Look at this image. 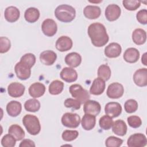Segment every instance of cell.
Returning a JSON list of instances; mask_svg holds the SVG:
<instances>
[{"label": "cell", "mask_w": 147, "mask_h": 147, "mask_svg": "<svg viewBox=\"0 0 147 147\" xmlns=\"http://www.w3.org/2000/svg\"><path fill=\"white\" fill-rule=\"evenodd\" d=\"M88 34L92 44L96 47H101L109 41V37L105 26L99 22H94L88 28Z\"/></svg>", "instance_id": "obj_1"}, {"label": "cell", "mask_w": 147, "mask_h": 147, "mask_svg": "<svg viewBox=\"0 0 147 147\" xmlns=\"http://www.w3.org/2000/svg\"><path fill=\"white\" fill-rule=\"evenodd\" d=\"M55 16L56 18L63 22H71L75 17V9L68 5H60L55 10Z\"/></svg>", "instance_id": "obj_2"}, {"label": "cell", "mask_w": 147, "mask_h": 147, "mask_svg": "<svg viewBox=\"0 0 147 147\" xmlns=\"http://www.w3.org/2000/svg\"><path fill=\"white\" fill-rule=\"evenodd\" d=\"M22 123L27 131L31 135H37L41 130V125L38 118L32 114L25 115L22 119Z\"/></svg>", "instance_id": "obj_3"}, {"label": "cell", "mask_w": 147, "mask_h": 147, "mask_svg": "<svg viewBox=\"0 0 147 147\" xmlns=\"http://www.w3.org/2000/svg\"><path fill=\"white\" fill-rule=\"evenodd\" d=\"M69 91L71 95L79 100L81 104L84 103L89 100L90 96L88 92L84 89L82 86L78 84H74L69 87Z\"/></svg>", "instance_id": "obj_4"}, {"label": "cell", "mask_w": 147, "mask_h": 147, "mask_svg": "<svg viewBox=\"0 0 147 147\" xmlns=\"http://www.w3.org/2000/svg\"><path fill=\"white\" fill-rule=\"evenodd\" d=\"M80 122V117L76 113H66L61 117L62 124L67 127L76 128L79 126Z\"/></svg>", "instance_id": "obj_5"}, {"label": "cell", "mask_w": 147, "mask_h": 147, "mask_svg": "<svg viewBox=\"0 0 147 147\" xmlns=\"http://www.w3.org/2000/svg\"><path fill=\"white\" fill-rule=\"evenodd\" d=\"M31 67L25 63L20 61L14 67L16 74L20 79L25 80L29 78L31 75Z\"/></svg>", "instance_id": "obj_6"}, {"label": "cell", "mask_w": 147, "mask_h": 147, "mask_svg": "<svg viewBox=\"0 0 147 147\" xmlns=\"http://www.w3.org/2000/svg\"><path fill=\"white\" fill-rule=\"evenodd\" d=\"M146 136L142 133H135L131 135L127 141V145L130 147H144L146 145Z\"/></svg>", "instance_id": "obj_7"}, {"label": "cell", "mask_w": 147, "mask_h": 147, "mask_svg": "<svg viewBox=\"0 0 147 147\" xmlns=\"http://www.w3.org/2000/svg\"><path fill=\"white\" fill-rule=\"evenodd\" d=\"M107 95L111 99L121 98L124 93V88L119 83L114 82L110 84L107 89Z\"/></svg>", "instance_id": "obj_8"}, {"label": "cell", "mask_w": 147, "mask_h": 147, "mask_svg": "<svg viewBox=\"0 0 147 147\" xmlns=\"http://www.w3.org/2000/svg\"><path fill=\"white\" fill-rule=\"evenodd\" d=\"M41 29L43 33L48 37L54 36L57 30V26L56 22L51 18L45 20L41 25Z\"/></svg>", "instance_id": "obj_9"}, {"label": "cell", "mask_w": 147, "mask_h": 147, "mask_svg": "<svg viewBox=\"0 0 147 147\" xmlns=\"http://www.w3.org/2000/svg\"><path fill=\"white\" fill-rule=\"evenodd\" d=\"M121 10L120 7L116 4L108 5L105 9V17L109 21L117 20L121 16Z\"/></svg>", "instance_id": "obj_10"}, {"label": "cell", "mask_w": 147, "mask_h": 147, "mask_svg": "<svg viewBox=\"0 0 147 147\" xmlns=\"http://www.w3.org/2000/svg\"><path fill=\"white\" fill-rule=\"evenodd\" d=\"M83 110L85 114L97 116L100 112L101 106L99 102L95 100H88L84 103Z\"/></svg>", "instance_id": "obj_11"}, {"label": "cell", "mask_w": 147, "mask_h": 147, "mask_svg": "<svg viewBox=\"0 0 147 147\" xmlns=\"http://www.w3.org/2000/svg\"><path fill=\"white\" fill-rule=\"evenodd\" d=\"M105 112L111 118H115L121 114L122 106L118 102H109L105 107Z\"/></svg>", "instance_id": "obj_12"}, {"label": "cell", "mask_w": 147, "mask_h": 147, "mask_svg": "<svg viewBox=\"0 0 147 147\" xmlns=\"http://www.w3.org/2000/svg\"><path fill=\"white\" fill-rule=\"evenodd\" d=\"M134 83L139 87H145L147 85V69L146 68L137 69L133 75Z\"/></svg>", "instance_id": "obj_13"}, {"label": "cell", "mask_w": 147, "mask_h": 147, "mask_svg": "<svg viewBox=\"0 0 147 147\" xmlns=\"http://www.w3.org/2000/svg\"><path fill=\"white\" fill-rule=\"evenodd\" d=\"M25 86L18 82H13L7 87V92L9 95L13 98L21 96L25 91Z\"/></svg>", "instance_id": "obj_14"}, {"label": "cell", "mask_w": 147, "mask_h": 147, "mask_svg": "<svg viewBox=\"0 0 147 147\" xmlns=\"http://www.w3.org/2000/svg\"><path fill=\"white\" fill-rule=\"evenodd\" d=\"M122 52L121 45L117 42H111L105 48V55L109 58L118 57Z\"/></svg>", "instance_id": "obj_15"}, {"label": "cell", "mask_w": 147, "mask_h": 147, "mask_svg": "<svg viewBox=\"0 0 147 147\" xmlns=\"http://www.w3.org/2000/svg\"><path fill=\"white\" fill-rule=\"evenodd\" d=\"M60 78L66 82L71 83L76 81L78 78V74L76 70L71 67H64L60 74Z\"/></svg>", "instance_id": "obj_16"}, {"label": "cell", "mask_w": 147, "mask_h": 147, "mask_svg": "<svg viewBox=\"0 0 147 147\" xmlns=\"http://www.w3.org/2000/svg\"><path fill=\"white\" fill-rule=\"evenodd\" d=\"M72 45V40L65 36L60 37L56 42V48L60 52H65L71 49Z\"/></svg>", "instance_id": "obj_17"}, {"label": "cell", "mask_w": 147, "mask_h": 147, "mask_svg": "<svg viewBox=\"0 0 147 147\" xmlns=\"http://www.w3.org/2000/svg\"><path fill=\"white\" fill-rule=\"evenodd\" d=\"M57 55L53 51L47 50L41 52L40 55V61L45 65H51L56 60Z\"/></svg>", "instance_id": "obj_18"}, {"label": "cell", "mask_w": 147, "mask_h": 147, "mask_svg": "<svg viewBox=\"0 0 147 147\" xmlns=\"http://www.w3.org/2000/svg\"><path fill=\"white\" fill-rule=\"evenodd\" d=\"M106 84L105 80L100 78L95 79L90 87V92L94 95H99L102 94L105 91Z\"/></svg>", "instance_id": "obj_19"}, {"label": "cell", "mask_w": 147, "mask_h": 147, "mask_svg": "<svg viewBox=\"0 0 147 147\" xmlns=\"http://www.w3.org/2000/svg\"><path fill=\"white\" fill-rule=\"evenodd\" d=\"M45 92V86L40 82H36L31 84L29 88V93L34 98H40Z\"/></svg>", "instance_id": "obj_20"}, {"label": "cell", "mask_w": 147, "mask_h": 147, "mask_svg": "<svg viewBox=\"0 0 147 147\" xmlns=\"http://www.w3.org/2000/svg\"><path fill=\"white\" fill-rule=\"evenodd\" d=\"M84 16L90 20L98 18L101 14V10L99 7L94 5H88L83 10Z\"/></svg>", "instance_id": "obj_21"}, {"label": "cell", "mask_w": 147, "mask_h": 147, "mask_svg": "<svg viewBox=\"0 0 147 147\" xmlns=\"http://www.w3.org/2000/svg\"><path fill=\"white\" fill-rule=\"evenodd\" d=\"M20 16V10L15 6L7 7L4 13L5 18L9 22H14L18 20Z\"/></svg>", "instance_id": "obj_22"}, {"label": "cell", "mask_w": 147, "mask_h": 147, "mask_svg": "<svg viewBox=\"0 0 147 147\" xmlns=\"http://www.w3.org/2000/svg\"><path fill=\"white\" fill-rule=\"evenodd\" d=\"M64 60L66 64L71 67L75 68L80 64L82 57L78 53L71 52L66 55Z\"/></svg>", "instance_id": "obj_23"}, {"label": "cell", "mask_w": 147, "mask_h": 147, "mask_svg": "<svg viewBox=\"0 0 147 147\" xmlns=\"http://www.w3.org/2000/svg\"><path fill=\"white\" fill-rule=\"evenodd\" d=\"M124 60L129 63L137 62L140 58V52L135 48H127L123 53Z\"/></svg>", "instance_id": "obj_24"}, {"label": "cell", "mask_w": 147, "mask_h": 147, "mask_svg": "<svg viewBox=\"0 0 147 147\" xmlns=\"http://www.w3.org/2000/svg\"><path fill=\"white\" fill-rule=\"evenodd\" d=\"M22 106L20 102L16 100H11L6 106L7 114L13 117L18 116L21 112Z\"/></svg>", "instance_id": "obj_25"}, {"label": "cell", "mask_w": 147, "mask_h": 147, "mask_svg": "<svg viewBox=\"0 0 147 147\" xmlns=\"http://www.w3.org/2000/svg\"><path fill=\"white\" fill-rule=\"evenodd\" d=\"M127 126L125 122L121 119H118L113 122L112 130L113 133L119 136H123L127 132Z\"/></svg>", "instance_id": "obj_26"}, {"label": "cell", "mask_w": 147, "mask_h": 147, "mask_svg": "<svg viewBox=\"0 0 147 147\" xmlns=\"http://www.w3.org/2000/svg\"><path fill=\"white\" fill-rule=\"evenodd\" d=\"M132 40L137 45L144 44L146 40V32L142 29H136L132 33Z\"/></svg>", "instance_id": "obj_27"}, {"label": "cell", "mask_w": 147, "mask_h": 147, "mask_svg": "<svg viewBox=\"0 0 147 147\" xmlns=\"http://www.w3.org/2000/svg\"><path fill=\"white\" fill-rule=\"evenodd\" d=\"M81 123L82 127L84 130H90L92 129L95 127L96 123L95 116L88 114H85L82 119Z\"/></svg>", "instance_id": "obj_28"}, {"label": "cell", "mask_w": 147, "mask_h": 147, "mask_svg": "<svg viewBox=\"0 0 147 147\" xmlns=\"http://www.w3.org/2000/svg\"><path fill=\"white\" fill-rule=\"evenodd\" d=\"M40 17L39 10L35 7H29L27 9L24 13L25 20L29 23H33L37 21Z\"/></svg>", "instance_id": "obj_29"}, {"label": "cell", "mask_w": 147, "mask_h": 147, "mask_svg": "<svg viewBox=\"0 0 147 147\" xmlns=\"http://www.w3.org/2000/svg\"><path fill=\"white\" fill-rule=\"evenodd\" d=\"M8 133L12 135L16 141L22 140L25 137V131L23 129L16 124L12 125L9 127Z\"/></svg>", "instance_id": "obj_30"}, {"label": "cell", "mask_w": 147, "mask_h": 147, "mask_svg": "<svg viewBox=\"0 0 147 147\" xmlns=\"http://www.w3.org/2000/svg\"><path fill=\"white\" fill-rule=\"evenodd\" d=\"M64 88V83L59 80H53L49 86V92L52 95L60 94Z\"/></svg>", "instance_id": "obj_31"}, {"label": "cell", "mask_w": 147, "mask_h": 147, "mask_svg": "<svg viewBox=\"0 0 147 147\" xmlns=\"http://www.w3.org/2000/svg\"><path fill=\"white\" fill-rule=\"evenodd\" d=\"M25 109L30 112H36L40 108V102L36 99H30L26 100L24 104Z\"/></svg>", "instance_id": "obj_32"}, {"label": "cell", "mask_w": 147, "mask_h": 147, "mask_svg": "<svg viewBox=\"0 0 147 147\" xmlns=\"http://www.w3.org/2000/svg\"><path fill=\"white\" fill-rule=\"evenodd\" d=\"M98 76L105 81L108 80L111 76V69L109 66L106 64L100 65L98 69Z\"/></svg>", "instance_id": "obj_33"}, {"label": "cell", "mask_w": 147, "mask_h": 147, "mask_svg": "<svg viewBox=\"0 0 147 147\" xmlns=\"http://www.w3.org/2000/svg\"><path fill=\"white\" fill-rule=\"evenodd\" d=\"M113 123V119L108 115L102 116L99 121V126L103 130H109Z\"/></svg>", "instance_id": "obj_34"}, {"label": "cell", "mask_w": 147, "mask_h": 147, "mask_svg": "<svg viewBox=\"0 0 147 147\" xmlns=\"http://www.w3.org/2000/svg\"><path fill=\"white\" fill-rule=\"evenodd\" d=\"M122 4L124 7L130 11L137 10L141 5V1L137 0H124L122 1Z\"/></svg>", "instance_id": "obj_35"}, {"label": "cell", "mask_w": 147, "mask_h": 147, "mask_svg": "<svg viewBox=\"0 0 147 147\" xmlns=\"http://www.w3.org/2000/svg\"><path fill=\"white\" fill-rule=\"evenodd\" d=\"M124 108L127 113H134L138 109V103L134 99H129L125 102Z\"/></svg>", "instance_id": "obj_36"}, {"label": "cell", "mask_w": 147, "mask_h": 147, "mask_svg": "<svg viewBox=\"0 0 147 147\" xmlns=\"http://www.w3.org/2000/svg\"><path fill=\"white\" fill-rule=\"evenodd\" d=\"M79 136V132L77 130H65L61 135L62 138L65 141H71L75 140Z\"/></svg>", "instance_id": "obj_37"}, {"label": "cell", "mask_w": 147, "mask_h": 147, "mask_svg": "<svg viewBox=\"0 0 147 147\" xmlns=\"http://www.w3.org/2000/svg\"><path fill=\"white\" fill-rule=\"evenodd\" d=\"M122 143L123 140L122 139L114 136L109 137L105 141V145L107 147H119Z\"/></svg>", "instance_id": "obj_38"}, {"label": "cell", "mask_w": 147, "mask_h": 147, "mask_svg": "<svg viewBox=\"0 0 147 147\" xmlns=\"http://www.w3.org/2000/svg\"><path fill=\"white\" fill-rule=\"evenodd\" d=\"M16 140L10 134L5 135L1 140V144L4 147H13L16 145Z\"/></svg>", "instance_id": "obj_39"}, {"label": "cell", "mask_w": 147, "mask_h": 147, "mask_svg": "<svg viewBox=\"0 0 147 147\" xmlns=\"http://www.w3.org/2000/svg\"><path fill=\"white\" fill-rule=\"evenodd\" d=\"M11 47L10 40L6 37H0V52L1 53L7 52Z\"/></svg>", "instance_id": "obj_40"}, {"label": "cell", "mask_w": 147, "mask_h": 147, "mask_svg": "<svg viewBox=\"0 0 147 147\" xmlns=\"http://www.w3.org/2000/svg\"><path fill=\"white\" fill-rule=\"evenodd\" d=\"M64 106L67 108H71L74 110H78L80 108L81 103L77 99L73 98H67L64 102Z\"/></svg>", "instance_id": "obj_41"}, {"label": "cell", "mask_w": 147, "mask_h": 147, "mask_svg": "<svg viewBox=\"0 0 147 147\" xmlns=\"http://www.w3.org/2000/svg\"><path fill=\"white\" fill-rule=\"evenodd\" d=\"M127 123L129 125L133 128H137L140 127L142 124V121L141 118L136 115H131L127 118Z\"/></svg>", "instance_id": "obj_42"}, {"label": "cell", "mask_w": 147, "mask_h": 147, "mask_svg": "<svg viewBox=\"0 0 147 147\" xmlns=\"http://www.w3.org/2000/svg\"><path fill=\"white\" fill-rule=\"evenodd\" d=\"M20 61L25 63L32 68L36 63V57L31 53H26L21 57Z\"/></svg>", "instance_id": "obj_43"}, {"label": "cell", "mask_w": 147, "mask_h": 147, "mask_svg": "<svg viewBox=\"0 0 147 147\" xmlns=\"http://www.w3.org/2000/svg\"><path fill=\"white\" fill-rule=\"evenodd\" d=\"M137 21L141 24L146 25L147 24V10L142 9L138 11L136 14Z\"/></svg>", "instance_id": "obj_44"}, {"label": "cell", "mask_w": 147, "mask_h": 147, "mask_svg": "<svg viewBox=\"0 0 147 147\" xmlns=\"http://www.w3.org/2000/svg\"><path fill=\"white\" fill-rule=\"evenodd\" d=\"M20 147H34L35 144L34 142L29 139H25L23 140L20 144L19 145Z\"/></svg>", "instance_id": "obj_45"}, {"label": "cell", "mask_w": 147, "mask_h": 147, "mask_svg": "<svg viewBox=\"0 0 147 147\" xmlns=\"http://www.w3.org/2000/svg\"><path fill=\"white\" fill-rule=\"evenodd\" d=\"M146 52L144 53L142 56V58H141V62L142 63V64L144 65H147V63H146Z\"/></svg>", "instance_id": "obj_46"}]
</instances>
